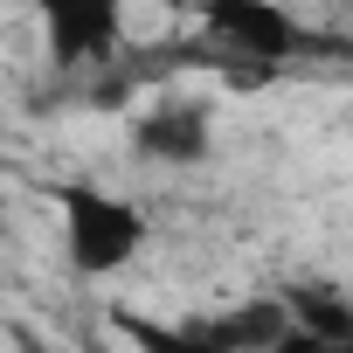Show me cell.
<instances>
[{
    "mask_svg": "<svg viewBox=\"0 0 353 353\" xmlns=\"http://www.w3.org/2000/svg\"><path fill=\"white\" fill-rule=\"evenodd\" d=\"M49 201L63 215V256H70L77 277H118L145 250V208L139 201L104 194L90 181H56Z\"/></svg>",
    "mask_w": 353,
    "mask_h": 353,
    "instance_id": "2",
    "label": "cell"
},
{
    "mask_svg": "<svg viewBox=\"0 0 353 353\" xmlns=\"http://www.w3.org/2000/svg\"><path fill=\"white\" fill-rule=\"evenodd\" d=\"M132 152L152 166H201L215 152V111L194 97H159L139 125H132Z\"/></svg>",
    "mask_w": 353,
    "mask_h": 353,
    "instance_id": "4",
    "label": "cell"
},
{
    "mask_svg": "<svg viewBox=\"0 0 353 353\" xmlns=\"http://www.w3.org/2000/svg\"><path fill=\"white\" fill-rule=\"evenodd\" d=\"M332 353H353V339H339V346H332Z\"/></svg>",
    "mask_w": 353,
    "mask_h": 353,
    "instance_id": "8",
    "label": "cell"
},
{
    "mask_svg": "<svg viewBox=\"0 0 353 353\" xmlns=\"http://www.w3.org/2000/svg\"><path fill=\"white\" fill-rule=\"evenodd\" d=\"M201 21L215 35V63L236 83H263L284 63H298V56L319 49V35L291 8H277V0H201Z\"/></svg>",
    "mask_w": 353,
    "mask_h": 353,
    "instance_id": "1",
    "label": "cell"
},
{
    "mask_svg": "<svg viewBox=\"0 0 353 353\" xmlns=\"http://www.w3.org/2000/svg\"><path fill=\"white\" fill-rule=\"evenodd\" d=\"M208 319H215V332H222L236 353H270V346L291 332V305H284V291H277V298H243V305L208 312Z\"/></svg>",
    "mask_w": 353,
    "mask_h": 353,
    "instance_id": "6",
    "label": "cell"
},
{
    "mask_svg": "<svg viewBox=\"0 0 353 353\" xmlns=\"http://www.w3.org/2000/svg\"><path fill=\"white\" fill-rule=\"evenodd\" d=\"M111 332H118L132 353H236V346L215 332L208 312H194V319H145V312H132V305H111Z\"/></svg>",
    "mask_w": 353,
    "mask_h": 353,
    "instance_id": "5",
    "label": "cell"
},
{
    "mask_svg": "<svg viewBox=\"0 0 353 353\" xmlns=\"http://www.w3.org/2000/svg\"><path fill=\"white\" fill-rule=\"evenodd\" d=\"M49 28V56L63 70L77 63H111L125 49V0H35Z\"/></svg>",
    "mask_w": 353,
    "mask_h": 353,
    "instance_id": "3",
    "label": "cell"
},
{
    "mask_svg": "<svg viewBox=\"0 0 353 353\" xmlns=\"http://www.w3.org/2000/svg\"><path fill=\"white\" fill-rule=\"evenodd\" d=\"M284 305H291V325L319 332V339H353V298L339 284H284Z\"/></svg>",
    "mask_w": 353,
    "mask_h": 353,
    "instance_id": "7",
    "label": "cell"
}]
</instances>
